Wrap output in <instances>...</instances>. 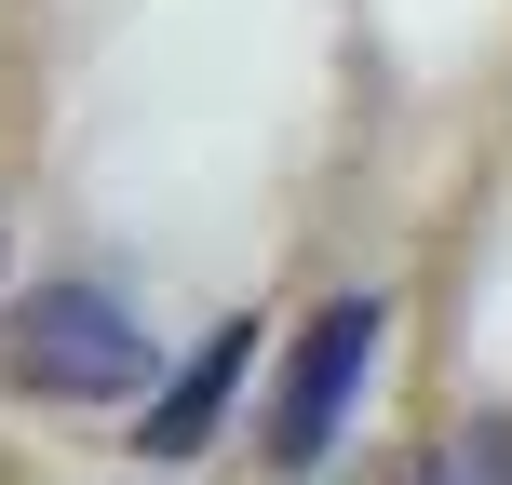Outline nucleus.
<instances>
[{
  "mask_svg": "<svg viewBox=\"0 0 512 485\" xmlns=\"http://www.w3.org/2000/svg\"><path fill=\"white\" fill-rule=\"evenodd\" d=\"M149 378L162 364L135 337V310L95 283H41V297L0 310V391H27V405H135Z\"/></svg>",
  "mask_w": 512,
  "mask_h": 485,
  "instance_id": "1",
  "label": "nucleus"
},
{
  "mask_svg": "<svg viewBox=\"0 0 512 485\" xmlns=\"http://www.w3.org/2000/svg\"><path fill=\"white\" fill-rule=\"evenodd\" d=\"M364 364H378V297H324V310L297 324V351H283V378H270V459H283V472H310V459L337 445Z\"/></svg>",
  "mask_w": 512,
  "mask_h": 485,
  "instance_id": "2",
  "label": "nucleus"
},
{
  "mask_svg": "<svg viewBox=\"0 0 512 485\" xmlns=\"http://www.w3.org/2000/svg\"><path fill=\"white\" fill-rule=\"evenodd\" d=\"M243 364H256V337H243V324H216V337H203V364H176V391H162V405H135V445H149V459H189V445L230 418V378H243Z\"/></svg>",
  "mask_w": 512,
  "mask_h": 485,
  "instance_id": "3",
  "label": "nucleus"
},
{
  "mask_svg": "<svg viewBox=\"0 0 512 485\" xmlns=\"http://www.w3.org/2000/svg\"><path fill=\"white\" fill-rule=\"evenodd\" d=\"M391 485H512V418H472V432H445L432 459H405Z\"/></svg>",
  "mask_w": 512,
  "mask_h": 485,
  "instance_id": "4",
  "label": "nucleus"
}]
</instances>
